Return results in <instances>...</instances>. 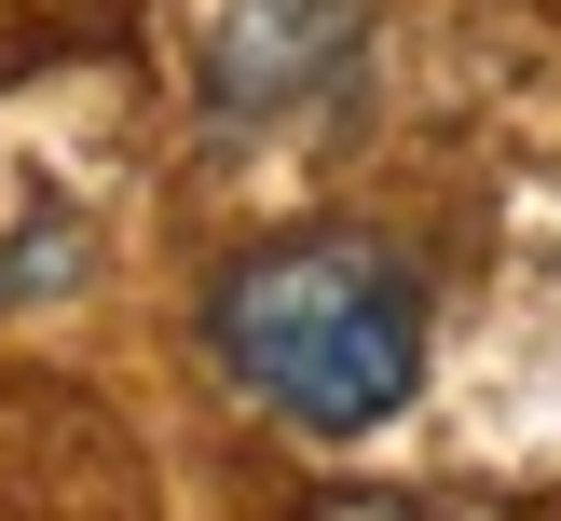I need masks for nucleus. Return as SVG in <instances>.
Wrapping results in <instances>:
<instances>
[{"mask_svg": "<svg viewBox=\"0 0 561 521\" xmlns=\"http://www.w3.org/2000/svg\"><path fill=\"white\" fill-rule=\"evenodd\" d=\"M206 329H219V371L261 411H288L301 439H370V426H398L411 384H425V288H411L383 247H356V234L247 247V261L219 274Z\"/></svg>", "mask_w": 561, "mask_h": 521, "instance_id": "f257e3e1", "label": "nucleus"}, {"mask_svg": "<svg viewBox=\"0 0 561 521\" xmlns=\"http://www.w3.org/2000/svg\"><path fill=\"white\" fill-rule=\"evenodd\" d=\"M343 42H356V0H233L219 42H206V82H219L233 110H247V97L274 110V97H301Z\"/></svg>", "mask_w": 561, "mask_h": 521, "instance_id": "f03ea898", "label": "nucleus"}, {"mask_svg": "<svg viewBox=\"0 0 561 521\" xmlns=\"http://www.w3.org/2000/svg\"><path fill=\"white\" fill-rule=\"evenodd\" d=\"M316 521H425V508H411V494H329Z\"/></svg>", "mask_w": 561, "mask_h": 521, "instance_id": "7ed1b4c3", "label": "nucleus"}]
</instances>
